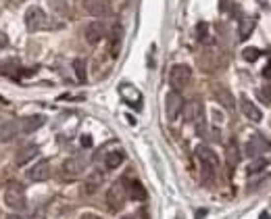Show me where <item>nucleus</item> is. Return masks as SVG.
I'll list each match as a JSON object with an SVG mask.
<instances>
[{"label": "nucleus", "mask_w": 271, "mask_h": 219, "mask_svg": "<svg viewBox=\"0 0 271 219\" xmlns=\"http://www.w3.org/2000/svg\"><path fill=\"white\" fill-rule=\"evenodd\" d=\"M48 25V17L40 6H30L25 13V28L30 31H40Z\"/></svg>", "instance_id": "nucleus-6"}, {"label": "nucleus", "mask_w": 271, "mask_h": 219, "mask_svg": "<svg viewBox=\"0 0 271 219\" xmlns=\"http://www.w3.org/2000/svg\"><path fill=\"white\" fill-rule=\"evenodd\" d=\"M38 153H40V148H38L36 144L21 146L19 151H17V155H15V163H17V165H28V163H30Z\"/></svg>", "instance_id": "nucleus-16"}, {"label": "nucleus", "mask_w": 271, "mask_h": 219, "mask_svg": "<svg viewBox=\"0 0 271 219\" xmlns=\"http://www.w3.org/2000/svg\"><path fill=\"white\" fill-rule=\"evenodd\" d=\"M192 80V69L188 65H173L171 71H169V84L176 92L183 90Z\"/></svg>", "instance_id": "nucleus-4"}, {"label": "nucleus", "mask_w": 271, "mask_h": 219, "mask_svg": "<svg viewBox=\"0 0 271 219\" xmlns=\"http://www.w3.org/2000/svg\"><path fill=\"white\" fill-rule=\"evenodd\" d=\"M267 167V159H263V156H259V159H255V161H252L250 165H248V173L252 175V173H259V171H263Z\"/></svg>", "instance_id": "nucleus-24"}, {"label": "nucleus", "mask_w": 271, "mask_h": 219, "mask_svg": "<svg viewBox=\"0 0 271 219\" xmlns=\"http://www.w3.org/2000/svg\"><path fill=\"white\" fill-rule=\"evenodd\" d=\"M100 184H102V173H100V171H92V173H90V178L86 180V188H84V192H86V194H94V192L100 188Z\"/></svg>", "instance_id": "nucleus-20"}, {"label": "nucleus", "mask_w": 271, "mask_h": 219, "mask_svg": "<svg viewBox=\"0 0 271 219\" xmlns=\"http://www.w3.org/2000/svg\"><path fill=\"white\" fill-rule=\"evenodd\" d=\"M50 2V8L55 13H59V15H65L67 11H69V4H67V0H48Z\"/></svg>", "instance_id": "nucleus-25"}, {"label": "nucleus", "mask_w": 271, "mask_h": 219, "mask_svg": "<svg viewBox=\"0 0 271 219\" xmlns=\"http://www.w3.org/2000/svg\"><path fill=\"white\" fill-rule=\"evenodd\" d=\"M196 38H198V42H203V44L211 42V38H209V25L205 21H200L196 25Z\"/></svg>", "instance_id": "nucleus-23"}, {"label": "nucleus", "mask_w": 271, "mask_h": 219, "mask_svg": "<svg viewBox=\"0 0 271 219\" xmlns=\"http://www.w3.org/2000/svg\"><path fill=\"white\" fill-rule=\"evenodd\" d=\"M125 190H127V198H132V200H146V188L138 180L125 182Z\"/></svg>", "instance_id": "nucleus-19"}, {"label": "nucleus", "mask_w": 271, "mask_h": 219, "mask_svg": "<svg viewBox=\"0 0 271 219\" xmlns=\"http://www.w3.org/2000/svg\"><path fill=\"white\" fill-rule=\"evenodd\" d=\"M82 146L84 148H90L92 146V138L90 136H82Z\"/></svg>", "instance_id": "nucleus-28"}, {"label": "nucleus", "mask_w": 271, "mask_h": 219, "mask_svg": "<svg viewBox=\"0 0 271 219\" xmlns=\"http://www.w3.org/2000/svg\"><path fill=\"white\" fill-rule=\"evenodd\" d=\"M125 155L121 151H113V153H107V156H104V167L107 169H117L121 163H123Z\"/></svg>", "instance_id": "nucleus-21"}, {"label": "nucleus", "mask_w": 271, "mask_h": 219, "mask_svg": "<svg viewBox=\"0 0 271 219\" xmlns=\"http://www.w3.org/2000/svg\"><path fill=\"white\" fill-rule=\"evenodd\" d=\"M42 125H44V117H42V115L23 117V119L19 121V131H23V134H31V131L40 129Z\"/></svg>", "instance_id": "nucleus-17"}, {"label": "nucleus", "mask_w": 271, "mask_h": 219, "mask_svg": "<svg viewBox=\"0 0 271 219\" xmlns=\"http://www.w3.org/2000/svg\"><path fill=\"white\" fill-rule=\"evenodd\" d=\"M205 215H207L205 209H200V211H196V217H205Z\"/></svg>", "instance_id": "nucleus-32"}, {"label": "nucleus", "mask_w": 271, "mask_h": 219, "mask_svg": "<svg viewBox=\"0 0 271 219\" xmlns=\"http://www.w3.org/2000/svg\"><path fill=\"white\" fill-rule=\"evenodd\" d=\"M4 219H23V217H19V215H6Z\"/></svg>", "instance_id": "nucleus-33"}, {"label": "nucleus", "mask_w": 271, "mask_h": 219, "mask_svg": "<svg viewBox=\"0 0 271 219\" xmlns=\"http://www.w3.org/2000/svg\"><path fill=\"white\" fill-rule=\"evenodd\" d=\"M111 44H109V50H111V57H119V50H121V42H123V28L119 23L113 25L111 30V36H109Z\"/></svg>", "instance_id": "nucleus-15"}, {"label": "nucleus", "mask_w": 271, "mask_h": 219, "mask_svg": "<svg viewBox=\"0 0 271 219\" xmlns=\"http://www.w3.org/2000/svg\"><path fill=\"white\" fill-rule=\"evenodd\" d=\"M86 167H88V161H86V156L80 155V156H69L60 169H63L65 180H77L86 171Z\"/></svg>", "instance_id": "nucleus-5"}, {"label": "nucleus", "mask_w": 271, "mask_h": 219, "mask_svg": "<svg viewBox=\"0 0 271 219\" xmlns=\"http://www.w3.org/2000/svg\"><path fill=\"white\" fill-rule=\"evenodd\" d=\"M271 148V144L267 142V140L261 136V134H255L248 138L246 142V148H244V153H246V156H252V159H259V156H263V153H267Z\"/></svg>", "instance_id": "nucleus-7"}, {"label": "nucleus", "mask_w": 271, "mask_h": 219, "mask_svg": "<svg viewBox=\"0 0 271 219\" xmlns=\"http://www.w3.org/2000/svg\"><path fill=\"white\" fill-rule=\"evenodd\" d=\"M263 77H265V80H271V63L263 69Z\"/></svg>", "instance_id": "nucleus-29"}, {"label": "nucleus", "mask_w": 271, "mask_h": 219, "mask_svg": "<svg viewBox=\"0 0 271 219\" xmlns=\"http://www.w3.org/2000/svg\"><path fill=\"white\" fill-rule=\"evenodd\" d=\"M211 92H213L215 100L219 102L221 107L230 109V111L236 109V100H234V94L230 92V88H225L223 84H215V86H211Z\"/></svg>", "instance_id": "nucleus-9"}, {"label": "nucleus", "mask_w": 271, "mask_h": 219, "mask_svg": "<svg viewBox=\"0 0 271 219\" xmlns=\"http://www.w3.org/2000/svg\"><path fill=\"white\" fill-rule=\"evenodd\" d=\"M121 219H134L132 215H125V217H121Z\"/></svg>", "instance_id": "nucleus-35"}, {"label": "nucleus", "mask_w": 271, "mask_h": 219, "mask_svg": "<svg viewBox=\"0 0 271 219\" xmlns=\"http://www.w3.org/2000/svg\"><path fill=\"white\" fill-rule=\"evenodd\" d=\"M6 44H8V38L4 36V33H2V31H0V48H4V46H6Z\"/></svg>", "instance_id": "nucleus-30"}, {"label": "nucleus", "mask_w": 271, "mask_h": 219, "mask_svg": "<svg viewBox=\"0 0 271 219\" xmlns=\"http://www.w3.org/2000/svg\"><path fill=\"white\" fill-rule=\"evenodd\" d=\"M196 156L200 159V165H203V178H205V182H211L215 178L217 167H219V159H217V155L209 146L200 144V146H196Z\"/></svg>", "instance_id": "nucleus-1"}, {"label": "nucleus", "mask_w": 271, "mask_h": 219, "mask_svg": "<svg viewBox=\"0 0 271 219\" xmlns=\"http://www.w3.org/2000/svg\"><path fill=\"white\" fill-rule=\"evenodd\" d=\"M19 134V121L15 119H0V138L11 140Z\"/></svg>", "instance_id": "nucleus-18"}, {"label": "nucleus", "mask_w": 271, "mask_h": 219, "mask_svg": "<svg viewBox=\"0 0 271 219\" xmlns=\"http://www.w3.org/2000/svg\"><path fill=\"white\" fill-rule=\"evenodd\" d=\"M225 161H227L230 171H234L240 165V161H242V151H240V146H238L236 140H230V144L225 146Z\"/></svg>", "instance_id": "nucleus-13"}, {"label": "nucleus", "mask_w": 271, "mask_h": 219, "mask_svg": "<svg viewBox=\"0 0 271 219\" xmlns=\"http://www.w3.org/2000/svg\"><path fill=\"white\" fill-rule=\"evenodd\" d=\"M259 98L263 100L265 104H271V88H263V90H259Z\"/></svg>", "instance_id": "nucleus-27"}, {"label": "nucleus", "mask_w": 271, "mask_h": 219, "mask_svg": "<svg viewBox=\"0 0 271 219\" xmlns=\"http://www.w3.org/2000/svg\"><path fill=\"white\" fill-rule=\"evenodd\" d=\"M240 109H242V115L246 117V119H250V121H255V124H259V121L263 119V113H261V109L252 100H248L246 96H242V98H240Z\"/></svg>", "instance_id": "nucleus-14"}, {"label": "nucleus", "mask_w": 271, "mask_h": 219, "mask_svg": "<svg viewBox=\"0 0 271 219\" xmlns=\"http://www.w3.org/2000/svg\"><path fill=\"white\" fill-rule=\"evenodd\" d=\"M73 71H75V77L82 84L88 80V75H86V59H75L73 61Z\"/></svg>", "instance_id": "nucleus-22"}, {"label": "nucleus", "mask_w": 271, "mask_h": 219, "mask_svg": "<svg viewBox=\"0 0 271 219\" xmlns=\"http://www.w3.org/2000/svg\"><path fill=\"white\" fill-rule=\"evenodd\" d=\"M125 200H127L125 180H119V182L113 184V186L109 188V192H107V203H109V209H111V211H119V209H123Z\"/></svg>", "instance_id": "nucleus-3"}, {"label": "nucleus", "mask_w": 271, "mask_h": 219, "mask_svg": "<svg viewBox=\"0 0 271 219\" xmlns=\"http://www.w3.org/2000/svg\"><path fill=\"white\" fill-rule=\"evenodd\" d=\"M261 219H269V215L267 213H261Z\"/></svg>", "instance_id": "nucleus-34"}, {"label": "nucleus", "mask_w": 271, "mask_h": 219, "mask_svg": "<svg viewBox=\"0 0 271 219\" xmlns=\"http://www.w3.org/2000/svg\"><path fill=\"white\" fill-rule=\"evenodd\" d=\"M50 175H52L50 161H46V159L38 161L31 169H28V178H30L31 182H46V180L50 178Z\"/></svg>", "instance_id": "nucleus-11"}, {"label": "nucleus", "mask_w": 271, "mask_h": 219, "mask_svg": "<svg viewBox=\"0 0 271 219\" xmlns=\"http://www.w3.org/2000/svg\"><path fill=\"white\" fill-rule=\"evenodd\" d=\"M183 109V98H181V94L176 92V90H171L167 94V98H165V111H167V119L169 121H176L178 115L181 113Z\"/></svg>", "instance_id": "nucleus-8"}, {"label": "nucleus", "mask_w": 271, "mask_h": 219, "mask_svg": "<svg viewBox=\"0 0 271 219\" xmlns=\"http://www.w3.org/2000/svg\"><path fill=\"white\" fill-rule=\"evenodd\" d=\"M80 219H102V217H98V215H94V213H86V215H82Z\"/></svg>", "instance_id": "nucleus-31"}, {"label": "nucleus", "mask_w": 271, "mask_h": 219, "mask_svg": "<svg viewBox=\"0 0 271 219\" xmlns=\"http://www.w3.org/2000/svg\"><path fill=\"white\" fill-rule=\"evenodd\" d=\"M4 205L11 207L13 211H21V209H25L23 188L17 182H11V184H6L4 186Z\"/></svg>", "instance_id": "nucleus-2"}, {"label": "nucleus", "mask_w": 271, "mask_h": 219, "mask_svg": "<svg viewBox=\"0 0 271 219\" xmlns=\"http://www.w3.org/2000/svg\"><path fill=\"white\" fill-rule=\"evenodd\" d=\"M84 8L92 17H109L113 13L109 0H84Z\"/></svg>", "instance_id": "nucleus-10"}, {"label": "nucleus", "mask_w": 271, "mask_h": 219, "mask_svg": "<svg viewBox=\"0 0 271 219\" xmlns=\"http://www.w3.org/2000/svg\"><path fill=\"white\" fill-rule=\"evenodd\" d=\"M242 57H244V61H248V63H255V61L261 57V50L259 48H244V52H242Z\"/></svg>", "instance_id": "nucleus-26"}, {"label": "nucleus", "mask_w": 271, "mask_h": 219, "mask_svg": "<svg viewBox=\"0 0 271 219\" xmlns=\"http://www.w3.org/2000/svg\"><path fill=\"white\" fill-rule=\"evenodd\" d=\"M84 36H86V42L88 44H98L104 36H107V25L102 21H92V23H88Z\"/></svg>", "instance_id": "nucleus-12"}]
</instances>
